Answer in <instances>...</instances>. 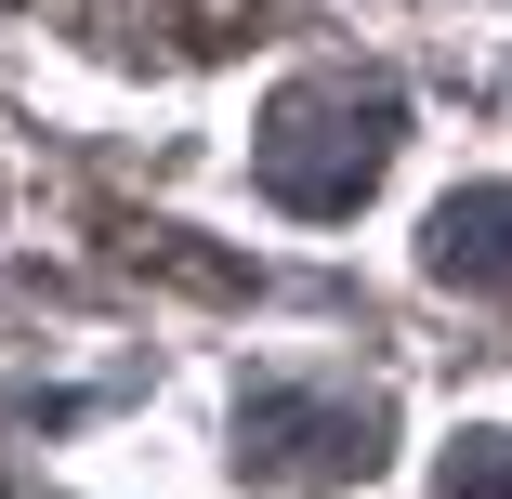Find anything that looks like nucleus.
I'll list each match as a JSON object with an SVG mask.
<instances>
[{
    "instance_id": "1",
    "label": "nucleus",
    "mask_w": 512,
    "mask_h": 499,
    "mask_svg": "<svg viewBox=\"0 0 512 499\" xmlns=\"http://www.w3.org/2000/svg\"><path fill=\"white\" fill-rule=\"evenodd\" d=\"M250 171L302 224L355 211V197L394 171V92L381 79H302V92H276V119L250 132Z\"/></svg>"
},
{
    "instance_id": "2",
    "label": "nucleus",
    "mask_w": 512,
    "mask_h": 499,
    "mask_svg": "<svg viewBox=\"0 0 512 499\" xmlns=\"http://www.w3.org/2000/svg\"><path fill=\"white\" fill-rule=\"evenodd\" d=\"M237 447L276 486H342V473L381 460V421L342 408V394H250V408H237Z\"/></svg>"
},
{
    "instance_id": "3",
    "label": "nucleus",
    "mask_w": 512,
    "mask_h": 499,
    "mask_svg": "<svg viewBox=\"0 0 512 499\" xmlns=\"http://www.w3.org/2000/svg\"><path fill=\"white\" fill-rule=\"evenodd\" d=\"M421 263L447 289H512V184H460L434 211V237H421Z\"/></svg>"
},
{
    "instance_id": "4",
    "label": "nucleus",
    "mask_w": 512,
    "mask_h": 499,
    "mask_svg": "<svg viewBox=\"0 0 512 499\" xmlns=\"http://www.w3.org/2000/svg\"><path fill=\"white\" fill-rule=\"evenodd\" d=\"M434 499H512V434H460L434 460Z\"/></svg>"
}]
</instances>
